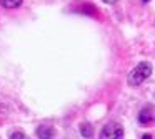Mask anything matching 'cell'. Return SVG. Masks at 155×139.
<instances>
[{"label":"cell","mask_w":155,"mask_h":139,"mask_svg":"<svg viewBox=\"0 0 155 139\" xmlns=\"http://www.w3.org/2000/svg\"><path fill=\"white\" fill-rule=\"evenodd\" d=\"M150 75H152V65L147 63V61H142V63H138L130 73H128L127 81H128L130 86H138V85H142V83H143Z\"/></svg>","instance_id":"cell-1"},{"label":"cell","mask_w":155,"mask_h":139,"mask_svg":"<svg viewBox=\"0 0 155 139\" xmlns=\"http://www.w3.org/2000/svg\"><path fill=\"white\" fill-rule=\"evenodd\" d=\"M98 139H124V128L118 122H108L104 126Z\"/></svg>","instance_id":"cell-2"},{"label":"cell","mask_w":155,"mask_h":139,"mask_svg":"<svg viewBox=\"0 0 155 139\" xmlns=\"http://www.w3.org/2000/svg\"><path fill=\"white\" fill-rule=\"evenodd\" d=\"M138 122L143 126L153 124L155 122V108L153 106H145V108L140 109V113H138Z\"/></svg>","instance_id":"cell-3"},{"label":"cell","mask_w":155,"mask_h":139,"mask_svg":"<svg viewBox=\"0 0 155 139\" xmlns=\"http://www.w3.org/2000/svg\"><path fill=\"white\" fill-rule=\"evenodd\" d=\"M37 136H38V139H52L55 136V129L52 128V126L42 124V126H38V129H37Z\"/></svg>","instance_id":"cell-4"},{"label":"cell","mask_w":155,"mask_h":139,"mask_svg":"<svg viewBox=\"0 0 155 139\" xmlns=\"http://www.w3.org/2000/svg\"><path fill=\"white\" fill-rule=\"evenodd\" d=\"M80 131H82V136H84V137H87V139L94 137V128H92L88 122H84V124L80 126Z\"/></svg>","instance_id":"cell-5"},{"label":"cell","mask_w":155,"mask_h":139,"mask_svg":"<svg viewBox=\"0 0 155 139\" xmlns=\"http://www.w3.org/2000/svg\"><path fill=\"white\" fill-rule=\"evenodd\" d=\"M0 3L5 8H17V7L22 5V0H0Z\"/></svg>","instance_id":"cell-6"},{"label":"cell","mask_w":155,"mask_h":139,"mask_svg":"<svg viewBox=\"0 0 155 139\" xmlns=\"http://www.w3.org/2000/svg\"><path fill=\"white\" fill-rule=\"evenodd\" d=\"M10 139H28V137L24 134V132L17 131V132H14V134H10Z\"/></svg>","instance_id":"cell-7"},{"label":"cell","mask_w":155,"mask_h":139,"mask_svg":"<svg viewBox=\"0 0 155 139\" xmlns=\"http://www.w3.org/2000/svg\"><path fill=\"white\" fill-rule=\"evenodd\" d=\"M142 139H153V137H152V134H143V136H142Z\"/></svg>","instance_id":"cell-8"},{"label":"cell","mask_w":155,"mask_h":139,"mask_svg":"<svg viewBox=\"0 0 155 139\" xmlns=\"http://www.w3.org/2000/svg\"><path fill=\"white\" fill-rule=\"evenodd\" d=\"M104 2H105V3H115L117 0H104Z\"/></svg>","instance_id":"cell-9"},{"label":"cell","mask_w":155,"mask_h":139,"mask_svg":"<svg viewBox=\"0 0 155 139\" xmlns=\"http://www.w3.org/2000/svg\"><path fill=\"white\" fill-rule=\"evenodd\" d=\"M143 2H148V0H143Z\"/></svg>","instance_id":"cell-10"}]
</instances>
